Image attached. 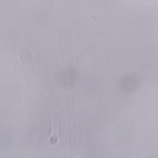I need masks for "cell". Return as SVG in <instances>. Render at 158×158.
Masks as SVG:
<instances>
[{"mask_svg":"<svg viewBox=\"0 0 158 158\" xmlns=\"http://www.w3.org/2000/svg\"><path fill=\"white\" fill-rule=\"evenodd\" d=\"M59 127L56 125L52 123L51 135L49 136V139L51 143H55L58 139L59 134Z\"/></svg>","mask_w":158,"mask_h":158,"instance_id":"obj_1","label":"cell"}]
</instances>
